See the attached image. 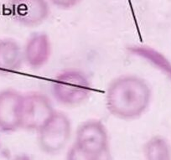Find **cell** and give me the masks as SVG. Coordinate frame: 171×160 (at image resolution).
Here are the masks:
<instances>
[{"label":"cell","instance_id":"cell-7","mask_svg":"<svg viewBox=\"0 0 171 160\" xmlns=\"http://www.w3.org/2000/svg\"><path fill=\"white\" fill-rule=\"evenodd\" d=\"M24 94L14 88L0 91V133H12L22 128Z\"/></svg>","mask_w":171,"mask_h":160},{"label":"cell","instance_id":"cell-8","mask_svg":"<svg viewBox=\"0 0 171 160\" xmlns=\"http://www.w3.org/2000/svg\"><path fill=\"white\" fill-rule=\"evenodd\" d=\"M53 52L52 42L47 34H31L23 46L24 64L32 70H40L47 65Z\"/></svg>","mask_w":171,"mask_h":160},{"label":"cell","instance_id":"cell-1","mask_svg":"<svg viewBox=\"0 0 171 160\" xmlns=\"http://www.w3.org/2000/svg\"><path fill=\"white\" fill-rule=\"evenodd\" d=\"M153 92L143 77L126 74L114 78L107 88L106 107L112 116L123 121L140 118L150 106Z\"/></svg>","mask_w":171,"mask_h":160},{"label":"cell","instance_id":"cell-11","mask_svg":"<svg viewBox=\"0 0 171 160\" xmlns=\"http://www.w3.org/2000/svg\"><path fill=\"white\" fill-rule=\"evenodd\" d=\"M133 52L134 53L133 54L148 60L147 61L160 69V71L167 75V76L171 80V64L163 54L147 46H137L134 47L133 49L132 48V53Z\"/></svg>","mask_w":171,"mask_h":160},{"label":"cell","instance_id":"cell-3","mask_svg":"<svg viewBox=\"0 0 171 160\" xmlns=\"http://www.w3.org/2000/svg\"><path fill=\"white\" fill-rule=\"evenodd\" d=\"M72 133L71 121L66 113L55 111L37 132L40 150L49 155L61 153L66 147Z\"/></svg>","mask_w":171,"mask_h":160},{"label":"cell","instance_id":"cell-6","mask_svg":"<svg viewBox=\"0 0 171 160\" xmlns=\"http://www.w3.org/2000/svg\"><path fill=\"white\" fill-rule=\"evenodd\" d=\"M8 9L12 19L26 28L40 25L50 14L48 0H8Z\"/></svg>","mask_w":171,"mask_h":160},{"label":"cell","instance_id":"cell-12","mask_svg":"<svg viewBox=\"0 0 171 160\" xmlns=\"http://www.w3.org/2000/svg\"><path fill=\"white\" fill-rule=\"evenodd\" d=\"M66 160H112V158L111 152L103 155L102 157H97V158L91 157V156L82 153L74 145H72L69 148Z\"/></svg>","mask_w":171,"mask_h":160},{"label":"cell","instance_id":"cell-13","mask_svg":"<svg viewBox=\"0 0 171 160\" xmlns=\"http://www.w3.org/2000/svg\"><path fill=\"white\" fill-rule=\"evenodd\" d=\"M50 5L62 10H69L76 7L82 0H48Z\"/></svg>","mask_w":171,"mask_h":160},{"label":"cell","instance_id":"cell-9","mask_svg":"<svg viewBox=\"0 0 171 160\" xmlns=\"http://www.w3.org/2000/svg\"><path fill=\"white\" fill-rule=\"evenodd\" d=\"M23 46L14 39H0V73L12 74L20 71L23 65Z\"/></svg>","mask_w":171,"mask_h":160},{"label":"cell","instance_id":"cell-2","mask_svg":"<svg viewBox=\"0 0 171 160\" xmlns=\"http://www.w3.org/2000/svg\"><path fill=\"white\" fill-rule=\"evenodd\" d=\"M91 92L89 77L77 69H67L58 73L51 83L54 99L65 107L81 105L91 96Z\"/></svg>","mask_w":171,"mask_h":160},{"label":"cell","instance_id":"cell-5","mask_svg":"<svg viewBox=\"0 0 171 160\" xmlns=\"http://www.w3.org/2000/svg\"><path fill=\"white\" fill-rule=\"evenodd\" d=\"M55 111L51 99L45 94L39 92L24 94L21 129L37 133Z\"/></svg>","mask_w":171,"mask_h":160},{"label":"cell","instance_id":"cell-4","mask_svg":"<svg viewBox=\"0 0 171 160\" xmlns=\"http://www.w3.org/2000/svg\"><path fill=\"white\" fill-rule=\"evenodd\" d=\"M73 145L91 157H102L110 153L107 128L101 120L89 119L77 127Z\"/></svg>","mask_w":171,"mask_h":160},{"label":"cell","instance_id":"cell-10","mask_svg":"<svg viewBox=\"0 0 171 160\" xmlns=\"http://www.w3.org/2000/svg\"><path fill=\"white\" fill-rule=\"evenodd\" d=\"M145 160H171V145L170 142L161 135L151 137L144 143Z\"/></svg>","mask_w":171,"mask_h":160}]
</instances>
